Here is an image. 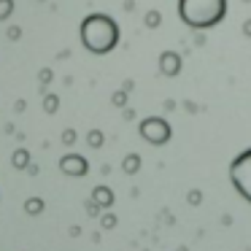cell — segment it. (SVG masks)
<instances>
[{"mask_svg":"<svg viewBox=\"0 0 251 251\" xmlns=\"http://www.w3.org/2000/svg\"><path fill=\"white\" fill-rule=\"evenodd\" d=\"M224 17V0H181V19L192 27H211Z\"/></svg>","mask_w":251,"mask_h":251,"instance_id":"6da1fadb","label":"cell"},{"mask_svg":"<svg viewBox=\"0 0 251 251\" xmlns=\"http://www.w3.org/2000/svg\"><path fill=\"white\" fill-rule=\"evenodd\" d=\"M229 178H232L235 189L240 192V197L251 202V149H246L243 154H238L232 159V165H229Z\"/></svg>","mask_w":251,"mask_h":251,"instance_id":"7a4b0ae2","label":"cell"},{"mask_svg":"<svg viewBox=\"0 0 251 251\" xmlns=\"http://www.w3.org/2000/svg\"><path fill=\"white\" fill-rule=\"evenodd\" d=\"M95 35H98V38L103 35L111 46L116 44V27L108 22V19H103V17H92L87 25H84V41H92Z\"/></svg>","mask_w":251,"mask_h":251,"instance_id":"3957f363","label":"cell"}]
</instances>
